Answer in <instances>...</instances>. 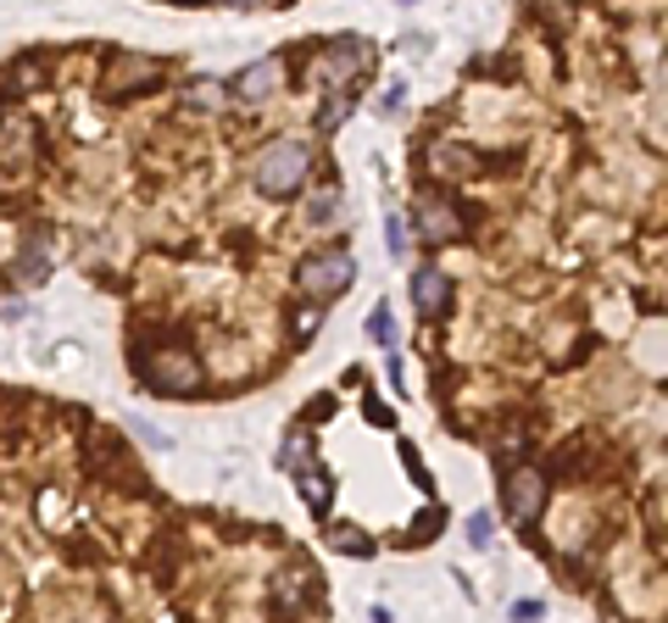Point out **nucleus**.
<instances>
[{
  "instance_id": "423d86ee",
  "label": "nucleus",
  "mask_w": 668,
  "mask_h": 623,
  "mask_svg": "<svg viewBox=\"0 0 668 623\" xmlns=\"http://www.w3.org/2000/svg\"><path fill=\"white\" fill-rule=\"evenodd\" d=\"M145 84H162V62L123 51V56L107 67V96H112V101H129V96H140Z\"/></svg>"
},
{
  "instance_id": "0eeeda50",
  "label": "nucleus",
  "mask_w": 668,
  "mask_h": 623,
  "mask_svg": "<svg viewBox=\"0 0 668 623\" xmlns=\"http://www.w3.org/2000/svg\"><path fill=\"white\" fill-rule=\"evenodd\" d=\"M368 56H374V45L368 40H334L329 51H318V73L329 78V84H352L363 67H368Z\"/></svg>"
},
{
  "instance_id": "f03ea898",
  "label": "nucleus",
  "mask_w": 668,
  "mask_h": 623,
  "mask_svg": "<svg viewBox=\"0 0 668 623\" xmlns=\"http://www.w3.org/2000/svg\"><path fill=\"white\" fill-rule=\"evenodd\" d=\"M140 379L156 396H196L201 390V356L190 345H156L151 356H140Z\"/></svg>"
},
{
  "instance_id": "9b49d317",
  "label": "nucleus",
  "mask_w": 668,
  "mask_h": 623,
  "mask_svg": "<svg viewBox=\"0 0 668 623\" xmlns=\"http://www.w3.org/2000/svg\"><path fill=\"white\" fill-rule=\"evenodd\" d=\"M329 546L346 552V557H374L379 552V541L368 529H357V523H329Z\"/></svg>"
},
{
  "instance_id": "6ab92c4d",
  "label": "nucleus",
  "mask_w": 668,
  "mask_h": 623,
  "mask_svg": "<svg viewBox=\"0 0 668 623\" xmlns=\"http://www.w3.org/2000/svg\"><path fill=\"white\" fill-rule=\"evenodd\" d=\"M329 218H341V196H318V201H312V223L323 229Z\"/></svg>"
},
{
  "instance_id": "f3484780",
  "label": "nucleus",
  "mask_w": 668,
  "mask_h": 623,
  "mask_svg": "<svg viewBox=\"0 0 668 623\" xmlns=\"http://www.w3.org/2000/svg\"><path fill=\"white\" fill-rule=\"evenodd\" d=\"M368 340H374V345H396V323H390V307H385V301L368 312Z\"/></svg>"
},
{
  "instance_id": "ddd939ff",
  "label": "nucleus",
  "mask_w": 668,
  "mask_h": 623,
  "mask_svg": "<svg viewBox=\"0 0 668 623\" xmlns=\"http://www.w3.org/2000/svg\"><path fill=\"white\" fill-rule=\"evenodd\" d=\"M279 468H290V474H301V468H318V457H312V440H307V429H290V434H285Z\"/></svg>"
},
{
  "instance_id": "4468645a",
  "label": "nucleus",
  "mask_w": 668,
  "mask_h": 623,
  "mask_svg": "<svg viewBox=\"0 0 668 623\" xmlns=\"http://www.w3.org/2000/svg\"><path fill=\"white\" fill-rule=\"evenodd\" d=\"M296 479H301V496H307V507H312L318 518H329V496H334L329 474H323V468H301Z\"/></svg>"
},
{
  "instance_id": "a211bd4d",
  "label": "nucleus",
  "mask_w": 668,
  "mask_h": 623,
  "mask_svg": "<svg viewBox=\"0 0 668 623\" xmlns=\"http://www.w3.org/2000/svg\"><path fill=\"white\" fill-rule=\"evenodd\" d=\"M441 523H446V512L435 507L430 518H417V523L407 529V541H401V546H430V534H441Z\"/></svg>"
},
{
  "instance_id": "9d476101",
  "label": "nucleus",
  "mask_w": 668,
  "mask_h": 623,
  "mask_svg": "<svg viewBox=\"0 0 668 623\" xmlns=\"http://www.w3.org/2000/svg\"><path fill=\"white\" fill-rule=\"evenodd\" d=\"M312 585H318V579H312L307 568H296V574H279V590H274V623H285V618L296 623V618L307 612V596H312Z\"/></svg>"
},
{
  "instance_id": "5701e85b",
  "label": "nucleus",
  "mask_w": 668,
  "mask_h": 623,
  "mask_svg": "<svg viewBox=\"0 0 668 623\" xmlns=\"http://www.w3.org/2000/svg\"><path fill=\"white\" fill-rule=\"evenodd\" d=\"M334 407H341V401H334V396H312V407H307V418H312V423H323V418H329Z\"/></svg>"
},
{
  "instance_id": "aec40b11",
  "label": "nucleus",
  "mask_w": 668,
  "mask_h": 623,
  "mask_svg": "<svg viewBox=\"0 0 668 623\" xmlns=\"http://www.w3.org/2000/svg\"><path fill=\"white\" fill-rule=\"evenodd\" d=\"M468 546H479V552L490 546V518H485V512H474V518H468Z\"/></svg>"
},
{
  "instance_id": "7ed1b4c3",
  "label": "nucleus",
  "mask_w": 668,
  "mask_h": 623,
  "mask_svg": "<svg viewBox=\"0 0 668 623\" xmlns=\"http://www.w3.org/2000/svg\"><path fill=\"white\" fill-rule=\"evenodd\" d=\"M352 279H357V262H352V251H346V245L312 251V256H301V267H296V290H301V296H312V301H334V296H346V290H352Z\"/></svg>"
},
{
  "instance_id": "20e7f679",
  "label": "nucleus",
  "mask_w": 668,
  "mask_h": 623,
  "mask_svg": "<svg viewBox=\"0 0 668 623\" xmlns=\"http://www.w3.org/2000/svg\"><path fill=\"white\" fill-rule=\"evenodd\" d=\"M546 496H552V479H546L541 468H530V463L508 468V479H501V512H508L519 529L541 523V512H546Z\"/></svg>"
},
{
  "instance_id": "b1692460",
  "label": "nucleus",
  "mask_w": 668,
  "mask_h": 623,
  "mask_svg": "<svg viewBox=\"0 0 668 623\" xmlns=\"http://www.w3.org/2000/svg\"><path fill=\"white\" fill-rule=\"evenodd\" d=\"M368 418H374L379 429H390V423H396V412H390V407H379V396H368Z\"/></svg>"
},
{
  "instance_id": "f257e3e1",
  "label": "nucleus",
  "mask_w": 668,
  "mask_h": 623,
  "mask_svg": "<svg viewBox=\"0 0 668 623\" xmlns=\"http://www.w3.org/2000/svg\"><path fill=\"white\" fill-rule=\"evenodd\" d=\"M307 173H312V145L307 140H274L257 167H250V185H257L268 201H285L307 185Z\"/></svg>"
},
{
  "instance_id": "4be33fe9",
  "label": "nucleus",
  "mask_w": 668,
  "mask_h": 623,
  "mask_svg": "<svg viewBox=\"0 0 668 623\" xmlns=\"http://www.w3.org/2000/svg\"><path fill=\"white\" fill-rule=\"evenodd\" d=\"M134 434H145V440L156 445V452H167V445H174V440H167V434H162L156 423H145V418H134Z\"/></svg>"
},
{
  "instance_id": "412c9836",
  "label": "nucleus",
  "mask_w": 668,
  "mask_h": 623,
  "mask_svg": "<svg viewBox=\"0 0 668 623\" xmlns=\"http://www.w3.org/2000/svg\"><path fill=\"white\" fill-rule=\"evenodd\" d=\"M318 334V307H307V312H296V345H307Z\"/></svg>"
},
{
  "instance_id": "1a4fd4ad",
  "label": "nucleus",
  "mask_w": 668,
  "mask_h": 623,
  "mask_svg": "<svg viewBox=\"0 0 668 623\" xmlns=\"http://www.w3.org/2000/svg\"><path fill=\"white\" fill-rule=\"evenodd\" d=\"M279 78H285V62L279 56H263V62L240 67L229 89H234V101H268L274 89H279Z\"/></svg>"
},
{
  "instance_id": "2eb2a0df",
  "label": "nucleus",
  "mask_w": 668,
  "mask_h": 623,
  "mask_svg": "<svg viewBox=\"0 0 668 623\" xmlns=\"http://www.w3.org/2000/svg\"><path fill=\"white\" fill-rule=\"evenodd\" d=\"M352 112H357V96H352V89H334V96L318 107V129H323V134H329V129H341Z\"/></svg>"
},
{
  "instance_id": "dca6fc26",
  "label": "nucleus",
  "mask_w": 668,
  "mask_h": 623,
  "mask_svg": "<svg viewBox=\"0 0 668 623\" xmlns=\"http://www.w3.org/2000/svg\"><path fill=\"white\" fill-rule=\"evenodd\" d=\"M185 101H190L196 112H218V107H223V84L201 78V84H190V89H185Z\"/></svg>"
},
{
  "instance_id": "39448f33",
  "label": "nucleus",
  "mask_w": 668,
  "mask_h": 623,
  "mask_svg": "<svg viewBox=\"0 0 668 623\" xmlns=\"http://www.w3.org/2000/svg\"><path fill=\"white\" fill-rule=\"evenodd\" d=\"M412 229H417V240H424L430 251L435 245H452V240H463V229H468V212L452 201V196H424L412 207Z\"/></svg>"
},
{
  "instance_id": "f8f14e48",
  "label": "nucleus",
  "mask_w": 668,
  "mask_h": 623,
  "mask_svg": "<svg viewBox=\"0 0 668 623\" xmlns=\"http://www.w3.org/2000/svg\"><path fill=\"white\" fill-rule=\"evenodd\" d=\"M45 56H29V62H12L7 73H0V89H7V96H18V89H40L45 84Z\"/></svg>"
},
{
  "instance_id": "6e6552de",
  "label": "nucleus",
  "mask_w": 668,
  "mask_h": 623,
  "mask_svg": "<svg viewBox=\"0 0 668 623\" xmlns=\"http://www.w3.org/2000/svg\"><path fill=\"white\" fill-rule=\"evenodd\" d=\"M412 307H417V318H430V323L452 318V279L441 274V267H417L412 274Z\"/></svg>"
}]
</instances>
